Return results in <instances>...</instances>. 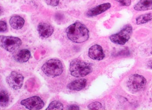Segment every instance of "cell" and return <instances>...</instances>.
<instances>
[{"instance_id": "6", "label": "cell", "mask_w": 152, "mask_h": 110, "mask_svg": "<svg viewBox=\"0 0 152 110\" xmlns=\"http://www.w3.org/2000/svg\"><path fill=\"white\" fill-rule=\"evenodd\" d=\"M1 46L7 52H12L18 50L22 44V41L18 37L1 36Z\"/></svg>"}, {"instance_id": "12", "label": "cell", "mask_w": 152, "mask_h": 110, "mask_svg": "<svg viewBox=\"0 0 152 110\" xmlns=\"http://www.w3.org/2000/svg\"><path fill=\"white\" fill-rule=\"evenodd\" d=\"M87 85V80L80 79L70 82L67 86V88L73 91H80L84 88Z\"/></svg>"}, {"instance_id": "16", "label": "cell", "mask_w": 152, "mask_h": 110, "mask_svg": "<svg viewBox=\"0 0 152 110\" xmlns=\"http://www.w3.org/2000/svg\"><path fill=\"white\" fill-rule=\"evenodd\" d=\"M152 19V13L141 15L136 19V23L138 25L145 24L150 22Z\"/></svg>"}, {"instance_id": "24", "label": "cell", "mask_w": 152, "mask_h": 110, "mask_svg": "<svg viewBox=\"0 0 152 110\" xmlns=\"http://www.w3.org/2000/svg\"><path fill=\"white\" fill-rule=\"evenodd\" d=\"M147 65H148V67H149L150 68L152 69V60L149 61V62H148V64H147Z\"/></svg>"}, {"instance_id": "3", "label": "cell", "mask_w": 152, "mask_h": 110, "mask_svg": "<svg viewBox=\"0 0 152 110\" xmlns=\"http://www.w3.org/2000/svg\"><path fill=\"white\" fill-rule=\"evenodd\" d=\"M41 69L48 76L56 77L62 73L63 67L61 60L57 59H51L43 64Z\"/></svg>"}, {"instance_id": "13", "label": "cell", "mask_w": 152, "mask_h": 110, "mask_svg": "<svg viewBox=\"0 0 152 110\" xmlns=\"http://www.w3.org/2000/svg\"><path fill=\"white\" fill-rule=\"evenodd\" d=\"M31 56V52L28 49L20 50L14 57V59L19 63H25L29 60Z\"/></svg>"}, {"instance_id": "9", "label": "cell", "mask_w": 152, "mask_h": 110, "mask_svg": "<svg viewBox=\"0 0 152 110\" xmlns=\"http://www.w3.org/2000/svg\"><path fill=\"white\" fill-rule=\"evenodd\" d=\"M88 55L94 60H101L104 58L105 54L103 48L98 45H94L89 48Z\"/></svg>"}, {"instance_id": "15", "label": "cell", "mask_w": 152, "mask_h": 110, "mask_svg": "<svg viewBox=\"0 0 152 110\" xmlns=\"http://www.w3.org/2000/svg\"><path fill=\"white\" fill-rule=\"evenodd\" d=\"M25 21L23 18L19 16H14L11 18L9 21L12 28L15 29H21L24 25Z\"/></svg>"}, {"instance_id": "14", "label": "cell", "mask_w": 152, "mask_h": 110, "mask_svg": "<svg viewBox=\"0 0 152 110\" xmlns=\"http://www.w3.org/2000/svg\"><path fill=\"white\" fill-rule=\"evenodd\" d=\"M137 11H145L152 10V0H140L134 7Z\"/></svg>"}, {"instance_id": "20", "label": "cell", "mask_w": 152, "mask_h": 110, "mask_svg": "<svg viewBox=\"0 0 152 110\" xmlns=\"http://www.w3.org/2000/svg\"><path fill=\"white\" fill-rule=\"evenodd\" d=\"M48 5L53 6H56L58 5L60 0H45Z\"/></svg>"}, {"instance_id": "18", "label": "cell", "mask_w": 152, "mask_h": 110, "mask_svg": "<svg viewBox=\"0 0 152 110\" xmlns=\"http://www.w3.org/2000/svg\"><path fill=\"white\" fill-rule=\"evenodd\" d=\"M63 104L59 101H53L50 104L46 110H63Z\"/></svg>"}, {"instance_id": "4", "label": "cell", "mask_w": 152, "mask_h": 110, "mask_svg": "<svg viewBox=\"0 0 152 110\" xmlns=\"http://www.w3.org/2000/svg\"><path fill=\"white\" fill-rule=\"evenodd\" d=\"M132 33L133 27L131 25H127L119 32L111 35L110 37V39L113 43L123 45L129 40Z\"/></svg>"}, {"instance_id": "17", "label": "cell", "mask_w": 152, "mask_h": 110, "mask_svg": "<svg viewBox=\"0 0 152 110\" xmlns=\"http://www.w3.org/2000/svg\"><path fill=\"white\" fill-rule=\"evenodd\" d=\"M9 98L8 93L4 90L0 93V104L2 107H6L9 102Z\"/></svg>"}, {"instance_id": "8", "label": "cell", "mask_w": 152, "mask_h": 110, "mask_svg": "<svg viewBox=\"0 0 152 110\" xmlns=\"http://www.w3.org/2000/svg\"><path fill=\"white\" fill-rule=\"evenodd\" d=\"M24 77L20 73L15 71L11 72L7 76L6 82L10 87L15 90L20 89L23 86Z\"/></svg>"}, {"instance_id": "2", "label": "cell", "mask_w": 152, "mask_h": 110, "mask_svg": "<svg viewBox=\"0 0 152 110\" xmlns=\"http://www.w3.org/2000/svg\"><path fill=\"white\" fill-rule=\"evenodd\" d=\"M91 65L80 60H74L70 63L69 70L72 76L81 77L90 74L92 71Z\"/></svg>"}, {"instance_id": "5", "label": "cell", "mask_w": 152, "mask_h": 110, "mask_svg": "<svg viewBox=\"0 0 152 110\" xmlns=\"http://www.w3.org/2000/svg\"><path fill=\"white\" fill-rule=\"evenodd\" d=\"M146 84V79L142 75L134 74L128 78L127 87L131 93H136L143 89Z\"/></svg>"}, {"instance_id": "19", "label": "cell", "mask_w": 152, "mask_h": 110, "mask_svg": "<svg viewBox=\"0 0 152 110\" xmlns=\"http://www.w3.org/2000/svg\"><path fill=\"white\" fill-rule=\"evenodd\" d=\"M88 108L91 110H100L102 108V105L99 102H94L89 104Z\"/></svg>"}, {"instance_id": "10", "label": "cell", "mask_w": 152, "mask_h": 110, "mask_svg": "<svg viewBox=\"0 0 152 110\" xmlns=\"http://www.w3.org/2000/svg\"><path fill=\"white\" fill-rule=\"evenodd\" d=\"M37 30L40 36L44 38L50 37L54 31L53 27L51 25L44 22H41L38 24Z\"/></svg>"}, {"instance_id": "22", "label": "cell", "mask_w": 152, "mask_h": 110, "mask_svg": "<svg viewBox=\"0 0 152 110\" xmlns=\"http://www.w3.org/2000/svg\"><path fill=\"white\" fill-rule=\"evenodd\" d=\"M0 25H1L0 30H1V32H4L6 31L7 29V25L6 22L4 21H1Z\"/></svg>"}, {"instance_id": "7", "label": "cell", "mask_w": 152, "mask_h": 110, "mask_svg": "<svg viewBox=\"0 0 152 110\" xmlns=\"http://www.w3.org/2000/svg\"><path fill=\"white\" fill-rule=\"evenodd\" d=\"M20 104L26 109L31 110H40L45 106L44 101L37 96H34L23 99L21 101Z\"/></svg>"}, {"instance_id": "1", "label": "cell", "mask_w": 152, "mask_h": 110, "mask_svg": "<svg viewBox=\"0 0 152 110\" xmlns=\"http://www.w3.org/2000/svg\"><path fill=\"white\" fill-rule=\"evenodd\" d=\"M67 37L73 42H84L89 38V32L85 25L79 22L71 24L66 29Z\"/></svg>"}, {"instance_id": "21", "label": "cell", "mask_w": 152, "mask_h": 110, "mask_svg": "<svg viewBox=\"0 0 152 110\" xmlns=\"http://www.w3.org/2000/svg\"><path fill=\"white\" fill-rule=\"evenodd\" d=\"M121 5L124 6H129L131 4V0H116Z\"/></svg>"}, {"instance_id": "11", "label": "cell", "mask_w": 152, "mask_h": 110, "mask_svg": "<svg viewBox=\"0 0 152 110\" xmlns=\"http://www.w3.org/2000/svg\"><path fill=\"white\" fill-rule=\"evenodd\" d=\"M110 3H106L92 8L87 12V15L89 17H93L105 12L111 7Z\"/></svg>"}, {"instance_id": "25", "label": "cell", "mask_w": 152, "mask_h": 110, "mask_svg": "<svg viewBox=\"0 0 152 110\" xmlns=\"http://www.w3.org/2000/svg\"><path fill=\"white\" fill-rule=\"evenodd\" d=\"M151 54H152V52H151Z\"/></svg>"}, {"instance_id": "23", "label": "cell", "mask_w": 152, "mask_h": 110, "mask_svg": "<svg viewBox=\"0 0 152 110\" xmlns=\"http://www.w3.org/2000/svg\"><path fill=\"white\" fill-rule=\"evenodd\" d=\"M79 107L78 106H77V105H70L68 108V110H79Z\"/></svg>"}]
</instances>
